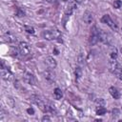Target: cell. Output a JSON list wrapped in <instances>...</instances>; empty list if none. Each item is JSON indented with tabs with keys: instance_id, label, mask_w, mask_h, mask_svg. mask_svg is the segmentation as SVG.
I'll return each mask as SVG.
<instances>
[{
	"instance_id": "obj_1",
	"label": "cell",
	"mask_w": 122,
	"mask_h": 122,
	"mask_svg": "<svg viewBox=\"0 0 122 122\" xmlns=\"http://www.w3.org/2000/svg\"><path fill=\"white\" fill-rule=\"evenodd\" d=\"M41 35H42L43 38H45L46 40H49V41L61 38V33L57 30H44V31H42Z\"/></svg>"
},
{
	"instance_id": "obj_2",
	"label": "cell",
	"mask_w": 122,
	"mask_h": 122,
	"mask_svg": "<svg viewBox=\"0 0 122 122\" xmlns=\"http://www.w3.org/2000/svg\"><path fill=\"white\" fill-rule=\"evenodd\" d=\"M98 34H99L100 41H102L103 43H105V44H107V45H110V46H112V45L113 44L112 36L110 33L105 32V31H103L102 30H99Z\"/></svg>"
},
{
	"instance_id": "obj_3",
	"label": "cell",
	"mask_w": 122,
	"mask_h": 122,
	"mask_svg": "<svg viewBox=\"0 0 122 122\" xmlns=\"http://www.w3.org/2000/svg\"><path fill=\"white\" fill-rule=\"evenodd\" d=\"M31 101L34 104H36L44 112H48V105L42 99H40L37 95H31Z\"/></svg>"
},
{
	"instance_id": "obj_4",
	"label": "cell",
	"mask_w": 122,
	"mask_h": 122,
	"mask_svg": "<svg viewBox=\"0 0 122 122\" xmlns=\"http://www.w3.org/2000/svg\"><path fill=\"white\" fill-rule=\"evenodd\" d=\"M109 70L112 73H114V74H117L120 72V71L122 70L119 63L116 61V59H112V61L109 62Z\"/></svg>"
},
{
	"instance_id": "obj_5",
	"label": "cell",
	"mask_w": 122,
	"mask_h": 122,
	"mask_svg": "<svg viewBox=\"0 0 122 122\" xmlns=\"http://www.w3.org/2000/svg\"><path fill=\"white\" fill-rule=\"evenodd\" d=\"M99 29H97L95 26L92 28V35H91V38H90V44L91 45H95L97 44L99 41H100V38H99Z\"/></svg>"
},
{
	"instance_id": "obj_6",
	"label": "cell",
	"mask_w": 122,
	"mask_h": 122,
	"mask_svg": "<svg viewBox=\"0 0 122 122\" xmlns=\"http://www.w3.org/2000/svg\"><path fill=\"white\" fill-rule=\"evenodd\" d=\"M101 22L104 23V24H107V25H108L111 29H112V30H117L116 24L112 20V18H111L110 15H108V14H105V15L101 18Z\"/></svg>"
},
{
	"instance_id": "obj_7",
	"label": "cell",
	"mask_w": 122,
	"mask_h": 122,
	"mask_svg": "<svg viewBox=\"0 0 122 122\" xmlns=\"http://www.w3.org/2000/svg\"><path fill=\"white\" fill-rule=\"evenodd\" d=\"M1 76L2 79H4L5 81H11L13 79V74L6 67L1 68Z\"/></svg>"
},
{
	"instance_id": "obj_8",
	"label": "cell",
	"mask_w": 122,
	"mask_h": 122,
	"mask_svg": "<svg viewBox=\"0 0 122 122\" xmlns=\"http://www.w3.org/2000/svg\"><path fill=\"white\" fill-rule=\"evenodd\" d=\"M19 51H20V53L22 55H28L30 51V45L27 43V42H20L19 43Z\"/></svg>"
},
{
	"instance_id": "obj_9",
	"label": "cell",
	"mask_w": 122,
	"mask_h": 122,
	"mask_svg": "<svg viewBox=\"0 0 122 122\" xmlns=\"http://www.w3.org/2000/svg\"><path fill=\"white\" fill-rule=\"evenodd\" d=\"M43 76L48 82H52L55 79V74L51 70H46L43 71Z\"/></svg>"
},
{
	"instance_id": "obj_10",
	"label": "cell",
	"mask_w": 122,
	"mask_h": 122,
	"mask_svg": "<svg viewBox=\"0 0 122 122\" xmlns=\"http://www.w3.org/2000/svg\"><path fill=\"white\" fill-rule=\"evenodd\" d=\"M83 20H84V22H85L86 24H88V25L92 24V21H93L92 13L91 11H89V10H86V11L84 12V14H83Z\"/></svg>"
},
{
	"instance_id": "obj_11",
	"label": "cell",
	"mask_w": 122,
	"mask_h": 122,
	"mask_svg": "<svg viewBox=\"0 0 122 122\" xmlns=\"http://www.w3.org/2000/svg\"><path fill=\"white\" fill-rule=\"evenodd\" d=\"M45 63L48 65V67H49L50 69H54V68H56V66H57L56 60H55L52 56H47L46 59H45Z\"/></svg>"
},
{
	"instance_id": "obj_12",
	"label": "cell",
	"mask_w": 122,
	"mask_h": 122,
	"mask_svg": "<svg viewBox=\"0 0 122 122\" xmlns=\"http://www.w3.org/2000/svg\"><path fill=\"white\" fill-rule=\"evenodd\" d=\"M3 39L7 43H15L17 41V38L14 35H12L11 33H9V32L8 33H5L3 35Z\"/></svg>"
},
{
	"instance_id": "obj_13",
	"label": "cell",
	"mask_w": 122,
	"mask_h": 122,
	"mask_svg": "<svg viewBox=\"0 0 122 122\" xmlns=\"http://www.w3.org/2000/svg\"><path fill=\"white\" fill-rule=\"evenodd\" d=\"M23 78H24V81L28 84H30V85H33L34 84V77L31 73L30 72H25L24 75H23Z\"/></svg>"
},
{
	"instance_id": "obj_14",
	"label": "cell",
	"mask_w": 122,
	"mask_h": 122,
	"mask_svg": "<svg viewBox=\"0 0 122 122\" xmlns=\"http://www.w3.org/2000/svg\"><path fill=\"white\" fill-rule=\"evenodd\" d=\"M75 2H71L68 6H67V8H66V10H65V14H66V16H70L71 13H72V11L74 10V9H75Z\"/></svg>"
},
{
	"instance_id": "obj_15",
	"label": "cell",
	"mask_w": 122,
	"mask_h": 122,
	"mask_svg": "<svg viewBox=\"0 0 122 122\" xmlns=\"http://www.w3.org/2000/svg\"><path fill=\"white\" fill-rule=\"evenodd\" d=\"M109 92H110V94H111L114 99H119V98H120V92H118V90H117L116 88L111 87V88L109 89Z\"/></svg>"
},
{
	"instance_id": "obj_16",
	"label": "cell",
	"mask_w": 122,
	"mask_h": 122,
	"mask_svg": "<svg viewBox=\"0 0 122 122\" xmlns=\"http://www.w3.org/2000/svg\"><path fill=\"white\" fill-rule=\"evenodd\" d=\"M53 95H54V98L55 99H57V100L61 99L63 97V92H62V90L59 89V88H55L54 91H53Z\"/></svg>"
},
{
	"instance_id": "obj_17",
	"label": "cell",
	"mask_w": 122,
	"mask_h": 122,
	"mask_svg": "<svg viewBox=\"0 0 122 122\" xmlns=\"http://www.w3.org/2000/svg\"><path fill=\"white\" fill-rule=\"evenodd\" d=\"M74 74H75V78H76V80H78V79H80V78L82 77L83 71H82V69H81L79 66L75 68V71H74Z\"/></svg>"
},
{
	"instance_id": "obj_18",
	"label": "cell",
	"mask_w": 122,
	"mask_h": 122,
	"mask_svg": "<svg viewBox=\"0 0 122 122\" xmlns=\"http://www.w3.org/2000/svg\"><path fill=\"white\" fill-rule=\"evenodd\" d=\"M107 112V110L104 108V107H102V106H99L97 109H96V114H98V115H103V114H105Z\"/></svg>"
},
{
	"instance_id": "obj_19",
	"label": "cell",
	"mask_w": 122,
	"mask_h": 122,
	"mask_svg": "<svg viewBox=\"0 0 122 122\" xmlns=\"http://www.w3.org/2000/svg\"><path fill=\"white\" fill-rule=\"evenodd\" d=\"M10 53L12 56H18V53H20L19 48H15V47H11L10 48Z\"/></svg>"
},
{
	"instance_id": "obj_20",
	"label": "cell",
	"mask_w": 122,
	"mask_h": 122,
	"mask_svg": "<svg viewBox=\"0 0 122 122\" xmlns=\"http://www.w3.org/2000/svg\"><path fill=\"white\" fill-rule=\"evenodd\" d=\"M25 30L28 32V33H30V34H33L34 32H35V30H34V28L33 27H31V26H29V25H26L25 27Z\"/></svg>"
},
{
	"instance_id": "obj_21",
	"label": "cell",
	"mask_w": 122,
	"mask_h": 122,
	"mask_svg": "<svg viewBox=\"0 0 122 122\" xmlns=\"http://www.w3.org/2000/svg\"><path fill=\"white\" fill-rule=\"evenodd\" d=\"M112 117H114V118L118 117L119 114H120V111H119V109H117V108L112 109Z\"/></svg>"
},
{
	"instance_id": "obj_22",
	"label": "cell",
	"mask_w": 122,
	"mask_h": 122,
	"mask_svg": "<svg viewBox=\"0 0 122 122\" xmlns=\"http://www.w3.org/2000/svg\"><path fill=\"white\" fill-rule=\"evenodd\" d=\"M84 55L82 54V53H79V55L77 56V63L79 64V65H83L84 64Z\"/></svg>"
},
{
	"instance_id": "obj_23",
	"label": "cell",
	"mask_w": 122,
	"mask_h": 122,
	"mask_svg": "<svg viewBox=\"0 0 122 122\" xmlns=\"http://www.w3.org/2000/svg\"><path fill=\"white\" fill-rule=\"evenodd\" d=\"M95 103H96L98 106H102V107H104L105 104H106V101H105V99H103V98H98V99L95 101Z\"/></svg>"
},
{
	"instance_id": "obj_24",
	"label": "cell",
	"mask_w": 122,
	"mask_h": 122,
	"mask_svg": "<svg viewBox=\"0 0 122 122\" xmlns=\"http://www.w3.org/2000/svg\"><path fill=\"white\" fill-rule=\"evenodd\" d=\"M122 6V1L121 0H115L113 2V7L115 9H120V7Z\"/></svg>"
},
{
	"instance_id": "obj_25",
	"label": "cell",
	"mask_w": 122,
	"mask_h": 122,
	"mask_svg": "<svg viewBox=\"0 0 122 122\" xmlns=\"http://www.w3.org/2000/svg\"><path fill=\"white\" fill-rule=\"evenodd\" d=\"M7 103H8L11 108L14 107V101H13V99H12L11 97H8V98H7Z\"/></svg>"
},
{
	"instance_id": "obj_26",
	"label": "cell",
	"mask_w": 122,
	"mask_h": 122,
	"mask_svg": "<svg viewBox=\"0 0 122 122\" xmlns=\"http://www.w3.org/2000/svg\"><path fill=\"white\" fill-rule=\"evenodd\" d=\"M110 56H111L112 59H116L117 58V52H116V51L114 50V51H112L111 54H110Z\"/></svg>"
},
{
	"instance_id": "obj_27",
	"label": "cell",
	"mask_w": 122,
	"mask_h": 122,
	"mask_svg": "<svg viewBox=\"0 0 122 122\" xmlns=\"http://www.w3.org/2000/svg\"><path fill=\"white\" fill-rule=\"evenodd\" d=\"M16 15L19 16V17H21V16H24V15H25V12H24L22 10L18 9V10H17V12H16Z\"/></svg>"
},
{
	"instance_id": "obj_28",
	"label": "cell",
	"mask_w": 122,
	"mask_h": 122,
	"mask_svg": "<svg viewBox=\"0 0 122 122\" xmlns=\"http://www.w3.org/2000/svg\"><path fill=\"white\" fill-rule=\"evenodd\" d=\"M27 112H28L29 114L32 115V114H34V110H33L32 108H29V109H27Z\"/></svg>"
},
{
	"instance_id": "obj_29",
	"label": "cell",
	"mask_w": 122,
	"mask_h": 122,
	"mask_svg": "<svg viewBox=\"0 0 122 122\" xmlns=\"http://www.w3.org/2000/svg\"><path fill=\"white\" fill-rule=\"evenodd\" d=\"M43 122H45V121H51V117L50 116H48V115H45V116H43L42 117V119H41Z\"/></svg>"
},
{
	"instance_id": "obj_30",
	"label": "cell",
	"mask_w": 122,
	"mask_h": 122,
	"mask_svg": "<svg viewBox=\"0 0 122 122\" xmlns=\"http://www.w3.org/2000/svg\"><path fill=\"white\" fill-rule=\"evenodd\" d=\"M116 75H117V77H118V79L122 81V70H121V71H120V72H119V73H117Z\"/></svg>"
},
{
	"instance_id": "obj_31",
	"label": "cell",
	"mask_w": 122,
	"mask_h": 122,
	"mask_svg": "<svg viewBox=\"0 0 122 122\" xmlns=\"http://www.w3.org/2000/svg\"><path fill=\"white\" fill-rule=\"evenodd\" d=\"M59 0H47V2H49V3H51V4H55V3H57Z\"/></svg>"
},
{
	"instance_id": "obj_32",
	"label": "cell",
	"mask_w": 122,
	"mask_h": 122,
	"mask_svg": "<svg viewBox=\"0 0 122 122\" xmlns=\"http://www.w3.org/2000/svg\"><path fill=\"white\" fill-rule=\"evenodd\" d=\"M83 1H84V0H74V2H75L76 4H81Z\"/></svg>"
},
{
	"instance_id": "obj_33",
	"label": "cell",
	"mask_w": 122,
	"mask_h": 122,
	"mask_svg": "<svg viewBox=\"0 0 122 122\" xmlns=\"http://www.w3.org/2000/svg\"><path fill=\"white\" fill-rule=\"evenodd\" d=\"M62 1H64V2H66V1H68V0H62Z\"/></svg>"
},
{
	"instance_id": "obj_34",
	"label": "cell",
	"mask_w": 122,
	"mask_h": 122,
	"mask_svg": "<svg viewBox=\"0 0 122 122\" xmlns=\"http://www.w3.org/2000/svg\"><path fill=\"white\" fill-rule=\"evenodd\" d=\"M121 52H122V49H121Z\"/></svg>"
}]
</instances>
